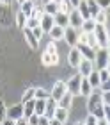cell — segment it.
Returning <instances> with one entry per match:
<instances>
[{
    "label": "cell",
    "mask_w": 110,
    "mask_h": 125,
    "mask_svg": "<svg viewBox=\"0 0 110 125\" xmlns=\"http://www.w3.org/2000/svg\"><path fill=\"white\" fill-rule=\"evenodd\" d=\"M87 109H89V115L96 116L98 120L105 118V113H103V100H101V95L98 93H92L89 98H87Z\"/></svg>",
    "instance_id": "obj_1"
},
{
    "label": "cell",
    "mask_w": 110,
    "mask_h": 125,
    "mask_svg": "<svg viewBox=\"0 0 110 125\" xmlns=\"http://www.w3.org/2000/svg\"><path fill=\"white\" fill-rule=\"evenodd\" d=\"M94 36H96V41H98V47L100 48H108L110 45V36L105 29V25H98L94 27Z\"/></svg>",
    "instance_id": "obj_2"
},
{
    "label": "cell",
    "mask_w": 110,
    "mask_h": 125,
    "mask_svg": "<svg viewBox=\"0 0 110 125\" xmlns=\"http://www.w3.org/2000/svg\"><path fill=\"white\" fill-rule=\"evenodd\" d=\"M9 5H11L9 2H0V25H4V27H11L14 21Z\"/></svg>",
    "instance_id": "obj_3"
},
{
    "label": "cell",
    "mask_w": 110,
    "mask_h": 125,
    "mask_svg": "<svg viewBox=\"0 0 110 125\" xmlns=\"http://www.w3.org/2000/svg\"><path fill=\"white\" fill-rule=\"evenodd\" d=\"M68 93V86H66V81H57L53 84V88H51V93H50V98H53L59 102L62 96Z\"/></svg>",
    "instance_id": "obj_4"
},
{
    "label": "cell",
    "mask_w": 110,
    "mask_h": 125,
    "mask_svg": "<svg viewBox=\"0 0 110 125\" xmlns=\"http://www.w3.org/2000/svg\"><path fill=\"white\" fill-rule=\"evenodd\" d=\"M94 62L98 64V72H100V70H105V68L108 66L110 57H108L107 48H98V50H96V59H94Z\"/></svg>",
    "instance_id": "obj_5"
},
{
    "label": "cell",
    "mask_w": 110,
    "mask_h": 125,
    "mask_svg": "<svg viewBox=\"0 0 110 125\" xmlns=\"http://www.w3.org/2000/svg\"><path fill=\"white\" fill-rule=\"evenodd\" d=\"M82 75L76 73V75H73L69 81H66V86H68V93H71L73 96L75 95H80V84H82Z\"/></svg>",
    "instance_id": "obj_6"
},
{
    "label": "cell",
    "mask_w": 110,
    "mask_h": 125,
    "mask_svg": "<svg viewBox=\"0 0 110 125\" xmlns=\"http://www.w3.org/2000/svg\"><path fill=\"white\" fill-rule=\"evenodd\" d=\"M64 41L71 48L76 47V45H78V32H76V29H73V27H66V29H64Z\"/></svg>",
    "instance_id": "obj_7"
},
{
    "label": "cell",
    "mask_w": 110,
    "mask_h": 125,
    "mask_svg": "<svg viewBox=\"0 0 110 125\" xmlns=\"http://www.w3.org/2000/svg\"><path fill=\"white\" fill-rule=\"evenodd\" d=\"M68 62H69V66H73V68H78V66H80V62H82V54H80V50H78L76 47L69 48Z\"/></svg>",
    "instance_id": "obj_8"
},
{
    "label": "cell",
    "mask_w": 110,
    "mask_h": 125,
    "mask_svg": "<svg viewBox=\"0 0 110 125\" xmlns=\"http://www.w3.org/2000/svg\"><path fill=\"white\" fill-rule=\"evenodd\" d=\"M7 118L13 122H18L20 118H23V104H16L7 109Z\"/></svg>",
    "instance_id": "obj_9"
},
{
    "label": "cell",
    "mask_w": 110,
    "mask_h": 125,
    "mask_svg": "<svg viewBox=\"0 0 110 125\" xmlns=\"http://www.w3.org/2000/svg\"><path fill=\"white\" fill-rule=\"evenodd\" d=\"M92 72H94V62H92V61H87V59H82V62H80V66H78V73H80L82 77L87 79Z\"/></svg>",
    "instance_id": "obj_10"
},
{
    "label": "cell",
    "mask_w": 110,
    "mask_h": 125,
    "mask_svg": "<svg viewBox=\"0 0 110 125\" xmlns=\"http://www.w3.org/2000/svg\"><path fill=\"white\" fill-rule=\"evenodd\" d=\"M76 48L80 50V54H82V59H87V61H92L94 62L96 59V50L87 47V45H76Z\"/></svg>",
    "instance_id": "obj_11"
},
{
    "label": "cell",
    "mask_w": 110,
    "mask_h": 125,
    "mask_svg": "<svg viewBox=\"0 0 110 125\" xmlns=\"http://www.w3.org/2000/svg\"><path fill=\"white\" fill-rule=\"evenodd\" d=\"M82 25H84V18L80 16V13L76 9L71 11V13H69V27H73V29H82Z\"/></svg>",
    "instance_id": "obj_12"
},
{
    "label": "cell",
    "mask_w": 110,
    "mask_h": 125,
    "mask_svg": "<svg viewBox=\"0 0 110 125\" xmlns=\"http://www.w3.org/2000/svg\"><path fill=\"white\" fill-rule=\"evenodd\" d=\"M43 11H44V14L57 16V14L60 13V2H46L43 5Z\"/></svg>",
    "instance_id": "obj_13"
},
{
    "label": "cell",
    "mask_w": 110,
    "mask_h": 125,
    "mask_svg": "<svg viewBox=\"0 0 110 125\" xmlns=\"http://www.w3.org/2000/svg\"><path fill=\"white\" fill-rule=\"evenodd\" d=\"M55 27V16H50V14H44L43 18H41V29H43V32H48L50 34V31Z\"/></svg>",
    "instance_id": "obj_14"
},
{
    "label": "cell",
    "mask_w": 110,
    "mask_h": 125,
    "mask_svg": "<svg viewBox=\"0 0 110 125\" xmlns=\"http://www.w3.org/2000/svg\"><path fill=\"white\" fill-rule=\"evenodd\" d=\"M23 34H25V41H27V45H28V47H30L32 50H37V48H39V41L36 39V36L32 34V31L23 29Z\"/></svg>",
    "instance_id": "obj_15"
},
{
    "label": "cell",
    "mask_w": 110,
    "mask_h": 125,
    "mask_svg": "<svg viewBox=\"0 0 110 125\" xmlns=\"http://www.w3.org/2000/svg\"><path fill=\"white\" fill-rule=\"evenodd\" d=\"M59 107V104H57V100H53V98H48L46 100V109H44V116L46 118H53L55 116V109Z\"/></svg>",
    "instance_id": "obj_16"
},
{
    "label": "cell",
    "mask_w": 110,
    "mask_h": 125,
    "mask_svg": "<svg viewBox=\"0 0 110 125\" xmlns=\"http://www.w3.org/2000/svg\"><path fill=\"white\" fill-rule=\"evenodd\" d=\"M32 115H36V98L34 100H28L23 104V118H30Z\"/></svg>",
    "instance_id": "obj_17"
},
{
    "label": "cell",
    "mask_w": 110,
    "mask_h": 125,
    "mask_svg": "<svg viewBox=\"0 0 110 125\" xmlns=\"http://www.w3.org/2000/svg\"><path fill=\"white\" fill-rule=\"evenodd\" d=\"M34 9H36V5H34V2H30V0H27V2H21V4H20V11L27 16V20L32 18Z\"/></svg>",
    "instance_id": "obj_18"
},
{
    "label": "cell",
    "mask_w": 110,
    "mask_h": 125,
    "mask_svg": "<svg viewBox=\"0 0 110 125\" xmlns=\"http://www.w3.org/2000/svg\"><path fill=\"white\" fill-rule=\"evenodd\" d=\"M76 11L80 13V16L84 18V21L92 20V18H91V13H89V4H87V2H78V5H76Z\"/></svg>",
    "instance_id": "obj_19"
},
{
    "label": "cell",
    "mask_w": 110,
    "mask_h": 125,
    "mask_svg": "<svg viewBox=\"0 0 110 125\" xmlns=\"http://www.w3.org/2000/svg\"><path fill=\"white\" fill-rule=\"evenodd\" d=\"M80 95L84 96V98H89V96L92 95V86L89 84V81L87 79H82V84H80Z\"/></svg>",
    "instance_id": "obj_20"
},
{
    "label": "cell",
    "mask_w": 110,
    "mask_h": 125,
    "mask_svg": "<svg viewBox=\"0 0 110 125\" xmlns=\"http://www.w3.org/2000/svg\"><path fill=\"white\" fill-rule=\"evenodd\" d=\"M55 25H57V27H62V29H66V27H69V14L59 13V14L55 16Z\"/></svg>",
    "instance_id": "obj_21"
},
{
    "label": "cell",
    "mask_w": 110,
    "mask_h": 125,
    "mask_svg": "<svg viewBox=\"0 0 110 125\" xmlns=\"http://www.w3.org/2000/svg\"><path fill=\"white\" fill-rule=\"evenodd\" d=\"M50 38H51V41H60V39H64V29L62 27H53V29L50 31Z\"/></svg>",
    "instance_id": "obj_22"
},
{
    "label": "cell",
    "mask_w": 110,
    "mask_h": 125,
    "mask_svg": "<svg viewBox=\"0 0 110 125\" xmlns=\"http://www.w3.org/2000/svg\"><path fill=\"white\" fill-rule=\"evenodd\" d=\"M87 81H89V84L92 86V89L101 86V81H100V73H98V70H94V72L91 73V75L87 77Z\"/></svg>",
    "instance_id": "obj_23"
},
{
    "label": "cell",
    "mask_w": 110,
    "mask_h": 125,
    "mask_svg": "<svg viewBox=\"0 0 110 125\" xmlns=\"http://www.w3.org/2000/svg\"><path fill=\"white\" fill-rule=\"evenodd\" d=\"M14 23H16V27H21V29L27 27V16L23 14L21 11H18V13L14 14Z\"/></svg>",
    "instance_id": "obj_24"
},
{
    "label": "cell",
    "mask_w": 110,
    "mask_h": 125,
    "mask_svg": "<svg viewBox=\"0 0 110 125\" xmlns=\"http://www.w3.org/2000/svg\"><path fill=\"white\" fill-rule=\"evenodd\" d=\"M71 102H73V95L71 93H66L64 96H62V98L57 102V104H59V107H64V109H69V107H71Z\"/></svg>",
    "instance_id": "obj_25"
},
{
    "label": "cell",
    "mask_w": 110,
    "mask_h": 125,
    "mask_svg": "<svg viewBox=\"0 0 110 125\" xmlns=\"http://www.w3.org/2000/svg\"><path fill=\"white\" fill-rule=\"evenodd\" d=\"M34 98H36V88H28L21 95V104H25V102H28V100H34Z\"/></svg>",
    "instance_id": "obj_26"
},
{
    "label": "cell",
    "mask_w": 110,
    "mask_h": 125,
    "mask_svg": "<svg viewBox=\"0 0 110 125\" xmlns=\"http://www.w3.org/2000/svg\"><path fill=\"white\" fill-rule=\"evenodd\" d=\"M68 115H69L68 109H64V107H57V109H55V116H53V118L64 123V122L68 120Z\"/></svg>",
    "instance_id": "obj_27"
},
{
    "label": "cell",
    "mask_w": 110,
    "mask_h": 125,
    "mask_svg": "<svg viewBox=\"0 0 110 125\" xmlns=\"http://www.w3.org/2000/svg\"><path fill=\"white\" fill-rule=\"evenodd\" d=\"M94 27H96V21L94 20H87V21H84V25H82V32L84 34H91V32H94Z\"/></svg>",
    "instance_id": "obj_28"
},
{
    "label": "cell",
    "mask_w": 110,
    "mask_h": 125,
    "mask_svg": "<svg viewBox=\"0 0 110 125\" xmlns=\"http://www.w3.org/2000/svg\"><path fill=\"white\" fill-rule=\"evenodd\" d=\"M89 4V13H91V18L94 20L98 14L101 13V9H100V5H98V2H87Z\"/></svg>",
    "instance_id": "obj_29"
},
{
    "label": "cell",
    "mask_w": 110,
    "mask_h": 125,
    "mask_svg": "<svg viewBox=\"0 0 110 125\" xmlns=\"http://www.w3.org/2000/svg\"><path fill=\"white\" fill-rule=\"evenodd\" d=\"M44 109H46V100H43V98L36 100V115L37 116H43L44 115Z\"/></svg>",
    "instance_id": "obj_30"
},
{
    "label": "cell",
    "mask_w": 110,
    "mask_h": 125,
    "mask_svg": "<svg viewBox=\"0 0 110 125\" xmlns=\"http://www.w3.org/2000/svg\"><path fill=\"white\" fill-rule=\"evenodd\" d=\"M39 98L48 100V98H50V93L46 91L44 88H36V100H39Z\"/></svg>",
    "instance_id": "obj_31"
},
{
    "label": "cell",
    "mask_w": 110,
    "mask_h": 125,
    "mask_svg": "<svg viewBox=\"0 0 110 125\" xmlns=\"http://www.w3.org/2000/svg\"><path fill=\"white\" fill-rule=\"evenodd\" d=\"M107 20H108L107 11H101V13H100V14H98L96 18H94V21H96L98 25H105V23H107Z\"/></svg>",
    "instance_id": "obj_32"
},
{
    "label": "cell",
    "mask_w": 110,
    "mask_h": 125,
    "mask_svg": "<svg viewBox=\"0 0 110 125\" xmlns=\"http://www.w3.org/2000/svg\"><path fill=\"white\" fill-rule=\"evenodd\" d=\"M39 25H41V21H39V20H36V18H28V20H27V27H25V29L32 31V29H36V27H39Z\"/></svg>",
    "instance_id": "obj_33"
},
{
    "label": "cell",
    "mask_w": 110,
    "mask_h": 125,
    "mask_svg": "<svg viewBox=\"0 0 110 125\" xmlns=\"http://www.w3.org/2000/svg\"><path fill=\"white\" fill-rule=\"evenodd\" d=\"M5 118H7V107H5L4 100H0V123H2Z\"/></svg>",
    "instance_id": "obj_34"
},
{
    "label": "cell",
    "mask_w": 110,
    "mask_h": 125,
    "mask_svg": "<svg viewBox=\"0 0 110 125\" xmlns=\"http://www.w3.org/2000/svg\"><path fill=\"white\" fill-rule=\"evenodd\" d=\"M46 54H50V55H55L57 54V45L53 43V41H50L48 45H46V50H44Z\"/></svg>",
    "instance_id": "obj_35"
},
{
    "label": "cell",
    "mask_w": 110,
    "mask_h": 125,
    "mask_svg": "<svg viewBox=\"0 0 110 125\" xmlns=\"http://www.w3.org/2000/svg\"><path fill=\"white\" fill-rule=\"evenodd\" d=\"M32 34L36 36V39H37V41H41V39H43V36H44V32H43V29H41V25H39V27H36V29H32Z\"/></svg>",
    "instance_id": "obj_36"
},
{
    "label": "cell",
    "mask_w": 110,
    "mask_h": 125,
    "mask_svg": "<svg viewBox=\"0 0 110 125\" xmlns=\"http://www.w3.org/2000/svg\"><path fill=\"white\" fill-rule=\"evenodd\" d=\"M41 62H43L44 66H51V55L46 54V52H43V55H41Z\"/></svg>",
    "instance_id": "obj_37"
},
{
    "label": "cell",
    "mask_w": 110,
    "mask_h": 125,
    "mask_svg": "<svg viewBox=\"0 0 110 125\" xmlns=\"http://www.w3.org/2000/svg\"><path fill=\"white\" fill-rule=\"evenodd\" d=\"M98 73H100V81H101V84L108 81V77H110V73H108V70H107V68H105V70H100V72H98Z\"/></svg>",
    "instance_id": "obj_38"
},
{
    "label": "cell",
    "mask_w": 110,
    "mask_h": 125,
    "mask_svg": "<svg viewBox=\"0 0 110 125\" xmlns=\"http://www.w3.org/2000/svg\"><path fill=\"white\" fill-rule=\"evenodd\" d=\"M43 16H44V11L43 9H34V13H32V18H36V20H39V21H41V18H43Z\"/></svg>",
    "instance_id": "obj_39"
},
{
    "label": "cell",
    "mask_w": 110,
    "mask_h": 125,
    "mask_svg": "<svg viewBox=\"0 0 110 125\" xmlns=\"http://www.w3.org/2000/svg\"><path fill=\"white\" fill-rule=\"evenodd\" d=\"M101 100H103V105H110V91H103Z\"/></svg>",
    "instance_id": "obj_40"
},
{
    "label": "cell",
    "mask_w": 110,
    "mask_h": 125,
    "mask_svg": "<svg viewBox=\"0 0 110 125\" xmlns=\"http://www.w3.org/2000/svg\"><path fill=\"white\" fill-rule=\"evenodd\" d=\"M84 123H85V125H98V118H96V116H92V115H89V116H87V120H85Z\"/></svg>",
    "instance_id": "obj_41"
},
{
    "label": "cell",
    "mask_w": 110,
    "mask_h": 125,
    "mask_svg": "<svg viewBox=\"0 0 110 125\" xmlns=\"http://www.w3.org/2000/svg\"><path fill=\"white\" fill-rule=\"evenodd\" d=\"M98 5H100L101 11H105V9L110 7V0H100V2H98Z\"/></svg>",
    "instance_id": "obj_42"
},
{
    "label": "cell",
    "mask_w": 110,
    "mask_h": 125,
    "mask_svg": "<svg viewBox=\"0 0 110 125\" xmlns=\"http://www.w3.org/2000/svg\"><path fill=\"white\" fill-rule=\"evenodd\" d=\"M27 122H28V125H39V116L37 115H32Z\"/></svg>",
    "instance_id": "obj_43"
},
{
    "label": "cell",
    "mask_w": 110,
    "mask_h": 125,
    "mask_svg": "<svg viewBox=\"0 0 110 125\" xmlns=\"http://www.w3.org/2000/svg\"><path fill=\"white\" fill-rule=\"evenodd\" d=\"M103 113H105V120L110 123V105H103Z\"/></svg>",
    "instance_id": "obj_44"
},
{
    "label": "cell",
    "mask_w": 110,
    "mask_h": 125,
    "mask_svg": "<svg viewBox=\"0 0 110 125\" xmlns=\"http://www.w3.org/2000/svg\"><path fill=\"white\" fill-rule=\"evenodd\" d=\"M100 88H101V91H110V77H108V81H107V82H103Z\"/></svg>",
    "instance_id": "obj_45"
},
{
    "label": "cell",
    "mask_w": 110,
    "mask_h": 125,
    "mask_svg": "<svg viewBox=\"0 0 110 125\" xmlns=\"http://www.w3.org/2000/svg\"><path fill=\"white\" fill-rule=\"evenodd\" d=\"M39 125H50V118H46L44 115L39 116Z\"/></svg>",
    "instance_id": "obj_46"
},
{
    "label": "cell",
    "mask_w": 110,
    "mask_h": 125,
    "mask_svg": "<svg viewBox=\"0 0 110 125\" xmlns=\"http://www.w3.org/2000/svg\"><path fill=\"white\" fill-rule=\"evenodd\" d=\"M16 125H28V122H27V118H20L18 122H14Z\"/></svg>",
    "instance_id": "obj_47"
},
{
    "label": "cell",
    "mask_w": 110,
    "mask_h": 125,
    "mask_svg": "<svg viewBox=\"0 0 110 125\" xmlns=\"http://www.w3.org/2000/svg\"><path fill=\"white\" fill-rule=\"evenodd\" d=\"M50 125H64V123L59 122V120H55V118H51V120H50Z\"/></svg>",
    "instance_id": "obj_48"
},
{
    "label": "cell",
    "mask_w": 110,
    "mask_h": 125,
    "mask_svg": "<svg viewBox=\"0 0 110 125\" xmlns=\"http://www.w3.org/2000/svg\"><path fill=\"white\" fill-rule=\"evenodd\" d=\"M2 125H16V123H14L13 120H9V118H5V120L2 122Z\"/></svg>",
    "instance_id": "obj_49"
},
{
    "label": "cell",
    "mask_w": 110,
    "mask_h": 125,
    "mask_svg": "<svg viewBox=\"0 0 110 125\" xmlns=\"http://www.w3.org/2000/svg\"><path fill=\"white\" fill-rule=\"evenodd\" d=\"M98 125H110V123L105 120V118H101V120H98Z\"/></svg>",
    "instance_id": "obj_50"
},
{
    "label": "cell",
    "mask_w": 110,
    "mask_h": 125,
    "mask_svg": "<svg viewBox=\"0 0 110 125\" xmlns=\"http://www.w3.org/2000/svg\"><path fill=\"white\" fill-rule=\"evenodd\" d=\"M75 125H85L84 122H76V123H75Z\"/></svg>",
    "instance_id": "obj_51"
},
{
    "label": "cell",
    "mask_w": 110,
    "mask_h": 125,
    "mask_svg": "<svg viewBox=\"0 0 110 125\" xmlns=\"http://www.w3.org/2000/svg\"><path fill=\"white\" fill-rule=\"evenodd\" d=\"M107 52H108V57H110V45H108V48H107Z\"/></svg>",
    "instance_id": "obj_52"
},
{
    "label": "cell",
    "mask_w": 110,
    "mask_h": 125,
    "mask_svg": "<svg viewBox=\"0 0 110 125\" xmlns=\"http://www.w3.org/2000/svg\"><path fill=\"white\" fill-rule=\"evenodd\" d=\"M107 70H108V73H110V62H108V66H107Z\"/></svg>",
    "instance_id": "obj_53"
},
{
    "label": "cell",
    "mask_w": 110,
    "mask_h": 125,
    "mask_svg": "<svg viewBox=\"0 0 110 125\" xmlns=\"http://www.w3.org/2000/svg\"><path fill=\"white\" fill-rule=\"evenodd\" d=\"M108 13H110V7H108V11H107V14H108Z\"/></svg>",
    "instance_id": "obj_54"
},
{
    "label": "cell",
    "mask_w": 110,
    "mask_h": 125,
    "mask_svg": "<svg viewBox=\"0 0 110 125\" xmlns=\"http://www.w3.org/2000/svg\"><path fill=\"white\" fill-rule=\"evenodd\" d=\"M0 125H2V123H0Z\"/></svg>",
    "instance_id": "obj_55"
}]
</instances>
